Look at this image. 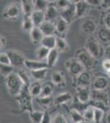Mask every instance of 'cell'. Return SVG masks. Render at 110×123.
Here are the masks:
<instances>
[{
	"label": "cell",
	"mask_w": 110,
	"mask_h": 123,
	"mask_svg": "<svg viewBox=\"0 0 110 123\" xmlns=\"http://www.w3.org/2000/svg\"><path fill=\"white\" fill-rule=\"evenodd\" d=\"M5 82L8 93L12 96L16 98L19 96L25 87L17 72H13L9 76H7L5 79Z\"/></svg>",
	"instance_id": "1"
},
{
	"label": "cell",
	"mask_w": 110,
	"mask_h": 123,
	"mask_svg": "<svg viewBox=\"0 0 110 123\" xmlns=\"http://www.w3.org/2000/svg\"><path fill=\"white\" fill-rule=\"evenodd\" d=\"M75 57L81 62V63L83 65V67H85V69L86 71H91L98 64L97 59L92 56L85 48L78 49L77 53H76Z\"/></svg>",
	"instance_id": "2"
},
{
	"label": "cell",
	"mask_w": 110,
	"mask_h": 123,
	"mask_svg": "<svg viewBox=\"0 0 110 123\" xmlns=\"http://www.w3.org/2000/svg\"><path fill=\"white\" fill-rule=\"evenodd\" d=\"M17 100L21 112H27L29 114L30 112L34 111L33 97L30 94L29 89L26 88V87H24L23 88L21 93L17 98Z\"/></svg>",
	"instance_id": "3"
},
{
	"label": "cell",
	"mask_w": 110,
	"mask_h": 123,
	"mask_svg": "<svg viewBox=\"0 0 110 123\" xmlns=\"http://www.w3.org/2000/svg\"><path fill=\"white\" fill-rule=\"evenodd\" d=\"M84 48L97 60L104 56L105 48L99 42L96 38L90 37L89 39H87Z\"/></svg>",
	"instance_id": "4"
},
{
	"label": "cell",
	"mask_w": 110,
	"mask_h": 123,
	"mask_svg": "<svg viewBox=\"0 0 110 123\" xmlns=\"http://www.w3.org/2000/svg\"><path fill=\"white\" fill-rule=\"evenodd\" d=\"M64 66L68 74L72 76V78H75V77L79 76L80 74H81L83 71H86L85 67H83V65L81 63V62L77 58H76L75 57L66 60Z\"/></svg>",
	"instance_id": "5"
},
{
	"label": "cell",
	"mask_w": 110,
	"mask_h": 123,
	"mask_svg": "<svg viewBox=\"0 0 110 123\" xmlns=\"http://www.w3.org/2000/svg\"><path fill=\"white\" fill-rule=\"evenodd\" d=\"M92 74L90 71H85L79 76L73 78V86L75 88H91L92 84Z\"/></svg>",
	"instance_id": "6"
},
{
	"label": "cell",
	"mask_w": 110,
	"mask_h": 123,
	"mask_svg": "<svg viewBox=\"0 0 110 123\" xmlns=\"http://www.w3.org/2000/svg\"><path fill=\"white\" fill-rule=\"evenodd\" d=\"M21 7H19L16 3H11L5 7L3 12V17L7 20L14 21L19 17L21 13Z\"/></svg>",
	"instance_id": "7"
},
{
	"label": "cell",
	"mask_w": 110,
	"mask_h": 123,
	"mask_svg": "<svg viewBox=\"0 0 110 123\" xmlns=\"http://www.w3.org/2000/svg\"><path fill=\"white\" fill-rule=\"evenodd\" d=\"M110 81L109 77L105 75H98L92 80L91 89L96 90H106L109 86Z\"/></svg>",
	"instance_id": "8"
},
{
	"label": "cell",
	"mask_w": 110,
	"mask_h": 123,
	"mask_svg": "<svg viewBox=\"0 0 110 123\" xmlns=\"http://www.w3.org/2000/svg\"><path fill=\"white\" fill-rule=\"evenodd\" d=\"M75 4L76 8V19L82 18L85 17L89 12L91 6L87 3L86 0H77V1H71Z\"/></svg>",
	"instance_id": "9"
},
{
	"label": "cell",
	"mask_w": 110,
	"mask_h": 123,
	"mask_svg": "<svg viewBox=\"0 0 110 123\" xmlns=\"http://www.w3.org/2000/svg\"><path fill=\"white\" fill-rule=\"evenodd\" d=\"M6 53L8 55L12 66H13L14 67L24 66V63H25V61L26 58H25L24 55L21 52L15 50V49H9Z\"/></svg>",
	"instance_id": "10"
},
{
	"label": "cell",
	"mask_w": 110,
	"mask_h": 123,
	"mask_svg": "<svg viewBox=\"0 0 110 123\" xmlns=\"http://www.w3.org/2000/svg\"><path fill=\"white\" fill-rule=\"evenodd\" d=\"M45 21H50V22L55 23V21L60 17V12L55 5L54 2H50L47 10L45 12Z\"/></svg>",
	"instance_id": "11"
},
{
	"label": "cell",
	"mask_w": 110,
	"mask_h": 123,
	"mask_svg": "<svg viewBox=\"0 0 110 123\" xmlns=\"http://www.w3.org/2000/svg\"><path fill=\"white\" fill-rule=\"evenodd\" d=\"M70 24L66 21L64 19L59 17L57 21H55V30H56V36L64 38L67 35V31L69 30Z\"/></svg>",
	"instance_id": "12"
},
{
	"label": "cell",
	"mask_w": 110,
	"mask_h": 123,
	"mask_svg": "<svg viewBox=\"0 0 110 123\" xmlns=\"http://www.w3.org/2000/svg\"><path fill=\"white\" fill-rule=\"evenodd\" d=\"M76 90V98L83 104H89L91 100V89L77 87Z\"/></svg>",
	"instance_id": "13"
},
{
	"label": "cell",
	"mask_w": 110,
	"mask_h": 123,
	"mask_svg": "<svg viewBox=\"0 0 110 123\" xmlns=\"http://www.w3.org/2000/svg\"><path fill=\"white\" fill-rule=\"evenodd\" d=\"M99 42L104 47H108L110 45V30L105 26L100 27L97 31V38Z\"/></svg>",
	"instance_id": "14"
},
{
	"label": "cell",
	"mask_w": 110,
	"mask_h": 123,
	"mask_svg": "<svg viewBox=\"0 0 110 123\" xmlns=\"http://www.w3.org/2000/svg\"><path fill=\"white\" fill-rule=\"evenodd\" d=\"M91 100L103 103L109 107V95L105 90H96L91 89Z\"/></svg>",
	"instance_id": "15"
},
{
	"label": "cell",
	"mask_w": 110,
	"mask_h": 123,
	"mask_svg": "<svg viewBox=\"0 0 110 123\" xmlns=\"http://www.w3.org/2000/svg\"><path fill=\"white\" fill-rule=\"evenodd\" d=\"M97 25L96 22L92 18L87 17L82 21L81 25V31L86 35H92L96 31Z\"/></svg>",
	"instance_id": "16"
},
{
	"label": "cell",
	"mask_w": 110,
	"mask_h": 123,
	"mask_svg": "<svg viewBox=\"0 0 110 123\" xmlns=\"http://www.w3.org/2000/svg\"><path fill=\"white\" fill-rule=\"evenodd\" d=\"M24 66L30 71L40 70V69L44 68H49L46 62H41L39 60H31V59H26Z\"/></svg>",
	"instance_id": "17"
},
{
	"label": "cell",
	"mask_w": 110,
	"mask_h": 123,
	"mask_svg": "<svg viewBox=\"0 0 110 123\" xmlns=\"http://www.w3.org/2000/svg\"><path fill=\"white\" fill-rule=\"evenodd\" d=\"M60 17L64 19L66 21H67L69 24H71L74 20H76L75 4L71 3L68 7H67V8L63 10V11H60Z\"/></svg>",
	"instance_id": "18"
},
{
	"label": "cell",
	"mask_w": 110,
	"mask_h": 123,
	"mask_svg": "<svg viewBox=\"0 0 110 123\" xmlns=\"http://www.w3.org/2000/svg\"><path fill=\"white\" fill-rule=\"evenodd\" d=\"M51 82L55 86L64 87L66 85L65 74L62 71H54L51 75Z\"/></svg>",
	"instance_id": "19"
},
{
	"label": "cell",
	"mask_w": 110,
	"mask_h": 123,
	"mask_svg": "<svg viewBox=\"0 0 110 123\" xmlns=\"http://www.w3.org/2000/svg\"><path fill=\"white\" fill-rule=\"evenodd\" d=\"M73 100L74 98L71 93L63 92L58 94L54 98V104L57 106H62V105H65L71 102H73Z\"/></svg>",
	"instance_id": "20"
},
{
	"label": "cell",
	"mask_w": 110,
	"mask_h": 123,
	"mask_svg": "<svg viewBox=\"0 0 110 123\" xmlns=\"http://www.w3.org/2000/svg\"><path fill=\"white\" fill-rule=\"evenodd\" d=\"M39 29L44 34L45 36H49V35H56L55 30V23L50 22V21H45L39 26Z\"/></svg>",
	"instance_id": "21"
},
{
	"label": "cell",
	"mask_w": 110,
	"mask_h": 123,
	"mask_svg": "<svg viewBox=\"0 0 110 123\" xmlns=\"http://www.w3.org/2000/svg\"><path fill=\"white\" fill-rule=\"evenodd\" d=\"M29 34H30V38H31V42H32L34 44L41 43L44 37H45V35L42 33L39 27H36V26L34 27L33 30Z\"/></svg>",
	"instance_id": "22"
},
{
	"label": "cell",
	"mask_w": 110,
	"mask_h": 123,
	"mask_svg": "<svg viewBox=\"0 0 110 123\" xmlns=\"http://www.w3.org/2000/svg\"><path fill=\"white\" fill-rule=\"evenodd\" d=\"M21 8L24 16H31V14L35 12L33 1H31V0L21 1Z\"/></svg>",
	"instance_id": "23"
},
{
	"label": "cell",
	"mask_w": 110,
	"mask_h": 123,
	"mask_svg": "<svg viewBox=\"0 0 110 123\" xmlns=\"http://www.w3.org/2000/svg\"><path fill=\"white\" fill-rule=\"evenodd\" d=\"M59 53H60L56 49L50 50V52L49 53V56H48L47 59H46V63H47L49 68L54 67L58 60Z\"/></svg>",
	"instance_id": "24"
},
{
	"label": "cell",
	"mask_w": 110,
	"mask_h": 123,
	"mask_svg": "<svg viewBox=\"0 0 110 123\" xmlns=\"http://www.w3.org/2000/svg\"><path fill=\"white\" fill-rule=\"evenodd\" d=\"M54 86L55 85L52 82H47L42 85V91L39 97L40 98L52 97V94H53V91H54Z\"/></svg>",
	"instance_id": "25"
},
{
	"label": "cell",
	"mask_w": 110,
	"mask_h": 123,
	"mask_svg": "<svg viewBox=\"0 0 110 123\" xmlns=\"http://www.w3.org/2000/svg\"><path fill=\"white\" fill-rule=\"evenodd\" d=\"M31 18L33 20V22L35 26L39 27L45 21V12L35 11L31 14Z\"/></svg>",
	"instance_id": "26"
},
{
	"label": "cell",
	"mask_w": 110,
	"mask_h": 123,
	"mask_svg": "<svg viewBox=\"0 0 110 123\" xmlns=\"http://www.w3.org/2000/svg\"><path fill=\"white\" fill-rule=\"evenodd\" d=\"M56 42H57V36L56 35H49V36L44 37L40 44L42 46L52 50L56 48Z\"/></svg>",
	"instance_id": "27"
},
{
	"label": "cell",
	"mask_w": 110,
	"mask_h": 123,
	"mask_svg": "<svg viewBox=\"0 0 110 123\" xmlns=\"http://www.w3.org/2000/svg\"><path fill=\"white\" fill-rule=\"evenodd\" d=\"M49 52H50V49L40 45L35 50V57H36L37 60L45 62V60H46L48 56H49Z\"/></svg>",
	"instance_id": "28"
},
{
	"label": "cell",
	"mask_w": 110,
	"mask_h": 123,
	"mask_svg": "<svg viewBox=\"0 0 110 123\" xmlns=\"http://www.w3.org/2000/svg\"><path fill=\"white\" fill-rule=\"evenodd\" d=\"M35 99L39 106L45 109V111H47L48 108H49L51 106H53L54 104V98H53L52 97H49V98H40V97H38V98H35Z\"/></svg>",
	"instance_id": "29"
},
{
	"label": "cell",
	"mask_w": 110,
	"mask_h": 123,
	"mask_svg": "<svg viewBox=\"0 0 110 123\" xmlns=\"http://www.w3.org/2000/svg\"><path fill=\"white\" fill-rule=\"evenodd\" d=\"M41 91H42V85L40 84V82H38V81H35V82L32 83L29 88V92L31 96L33 97V98H36L40 96Z\"/></svg>",
	"instance_id": "30"
},
{
	"label": "cell",
	"mask_w": 110,
	"mask_h": 123,
	"mask_svg": "<svg viewBox=\"0 0 110 123\" xmlns=\"http://www.w3.org/2000/svg\"><path fill=\"white\" fill-rule=\"evenodd\" d=\"M21 27L26 32H31L35 27L33 20L31 18V16H24L21 22Z\"/></svg>",
	"instance_id": "31"
},
{
	"label": "cell",
	"mask_w": 110,
	"mask_h": 123,
	"mask_svg": "<svg viewBox=\"0 0 110 123\" xmlns=\"http://www.w3.org/2000/svg\"><path fill=\"white\" fill-rule=\"evenodd\" d=\"M48 70H49V68H44V69H40V70L31 71V75L35 81L39 82V81L44 80L46 78Z\"/></svg>",
	"instance_id": "32"
},
{
	"label": "cell",
	"mask_w": 110,
	"mask_h": 123,
	"mask_svg": "<svg viewBox=\"0 0 110 123\" xmlns=\"http://www.w3.org/2000/svg\"><path fill=\"white\" fill-rule=\"evenodd\" d=\"M56 49L59 53H63L69 50V44L64 38L57 36V42H56Z\"/></svg>",
	"instance_id": "33"
},
{
	"label": "cell",
	"mask_w": 110,
	"mask_h": 123,
	"mask_svg": "<svg viewBox=\"0 0 110 123\" xmlns=\"http://www.w3.org/2000/svg\"><path fill=\"white\" fill-rule=\"evenodd\" d=\"M45 111L34 110L29 113V117L33 123H41L42 119L45 116Z\"/></svg>",
	"instance_id": "34"
},
{
	"label": "cell",
	"mask_w": 110,
	"mask_h": 123,
	"mask_svg": "<svg viewBox=\"0 0 110 123\" xmlns=\"http://www.w3.org/2000/svg\"><path fill=\"white\" fill-rule=\"evenodd\" d=\"M83 117L85 122L88 123H94V117H95V108L92 106H90L83 112Z\"/></svg>",
	"instance_id": "35"
},
{
	"label": "cell",
	"mask_w": 110,
	"mask_h": 123,
	"mask_svg": "<svg viewBox=\"0 0 110 123\" xmlns=\"http://www.w3.org/2000/svg\"><path fill=\"white\" fill-rule=\"evenodd\" d=\"M35 11H40L45 12L47 10L49 5L50 4V1H46V0H33Z\"/></svg>",
	"instance_id": "36"
},
{
	"label": "cell",
	"mask_w": 110,
	"mask_h": 123,
	"mask_svg": "<svg viewBox=\"0 0 110 123\" xmlns=\"http://www.w3.org/2000/svg\"><path fill=\"white\" fill-rule=\"evenodd\" d=\"M70 116H71V119L73 123H81L85 122L82 113L78 112L77 110H75V109L70 110Z\"/></svg>",
	"instance_id": "37"
},
{
	"label": "cell",
	"mask_w": 110,
	"mask_h": 123,
	"mask_svg": "<svg viewBox=\"0 0 110 123\" xmlns=\"http://www.w3.org/2000/svg\"><path fill=\"white\" fill-rule=\"evenodd\" d=\"M17 75H18V76L20 77V79H21V80L22 81L24 86L29 89L31 85V80H30L29 76H28V74L26 73V71L24 70H20L17 71Z\"/></svg>",
	"instance_id": "38"
},
{
	"label": "cell",
	"mask_w": 110,
	"mask_h": 123,
	"mask_svg": "<svg viewBox=\"0 0 110 123\" xmlns=\"http://www.w3.org/2000/svg\"><path fill=\"white\" fill-rule=\"evenodd\" d=\"M14 72V67L12 65H0V73L1 76L6 79Z\"/></svg>",
	"instance_id": "39"
},
{
	"label": "cell",
	"mask_w": 110,
	"mask_h": 123,
	"mask_svg": "<svg viewBox=\"0 0 110 123\" xmlns=\"http://www.w3.org/2000/svg\"><path fill=\"white\" fill-rule=\"evenodd\" d=\"M88 107H89V104H83V103L80 102L76 97L74 98V100L72 103V108L71 109H75V110H77L78 112L83 113V112L88 108Z\"/></svg>",
	"instance_id": "40"
},
{
	"label": "cell",
	"mask_w": 110,
	"mask_h": 123,
	"mask_svg": "<svg viewBox=\"0 0 110 123\" xmlns=\"http://www.w3.org/2000/svg\"><path fill=\"white\" fill-rule=\"evenodd\" d=\"M106 112L104 111L99 108H95V117H94V123H101L103 119H104Z\"/></svg>",
	"instance_id": "41"
},
{
	"label": "cell",
	"mask_w": 110,
	"mask_h": 123,
	"mask_svg": "<svg viewBox=\"0 0 110 123\" xmlns=\"http://www.w3.org/2000/svg\"><path fill=\"white\" fill-rule=\"evenodd\" d=\"M71 1H69V0H58V1H55V5L58 7V9L59 10V12L68 7L71 5Z\"/></svg>",
	"instance_id": "42"
},
{
	"label": "cell",
	"mask_w": 110,
	"mask_h": 123,
	"mask_svg": "<svg viewBox=\"0 0 110 123\" xmlns=\"http://www.w3.org/2000/svg\"><path fill=\"white\" fill-rule=\"evenodd\" d=\"M0 65H12L8 55L6 52H1L0 53Z\"/></svg>",
	"instance_id": "43"
},
{
	"label": "cell",
	"mask_w": 110,
	"mask_h": 123,
	"mask_svg": "<svg viewBox=\"0 0 110 123\" xmlns=\"http://www.w3.org/2000/svg\"><path fill=\"white\" fill-rule=\"evenodd\" d=\"M52 123H68V122H67V118L65 117L64 115L62 113H58L53 118V122Z\"/></svg>",
	"instance_id": "44"
},
{
	"label": "cell",
	"mask_w": 110,
	"mask_h": 123,
	"mask_svg": "<svg viewBox=\"0 0 110 123\" xmlns=\"http://www.w3.org/2000/svg\"><path fill=\"white\" fill-rule=\"evenodd\" d=\"M103 24L104 26L107 27L110 30V12H106L103 17Z\"/></svg>",
	"instance_id": "45"
},
{
	"label": "cell",
	"mask_w": 110,
	"mask_h": 123,
	"mask_svg": "<svg viewBox=\"0 0 110 123\" xmlns=\"http://www.w3.org/2000/svg\"><path fill=\"white\" fill-rule=\"evenodd\" d=\"M102 68L104 70L105 72H108L110 70V59L109 58H104L102 61Z\"/></svg>",
	"instance_id": "46"
},
{
	"label": "cell",
	"mask_w": 110,
	"mask_h": 123,
	"mask_svg": "<svg viewBox=\"0 0 110 123\" xmlns=\"http://www.w3.org/2000/svg\"><path fill=\"white\" fill-rule=\"evenodd\" d=\"M86 2L91 7H99V6L101 7L103 3V1L101 0H86Z\"/></svg>",
	"instance_id": "47"
},
{
	"label": "cell",
	"mask_w": 110,
	"mask_h": 123,
	"mask_svg": "<svg viewBox=\"0 0 110 123\" xmlns=\"http://www.w3.org/2000/svg\"><path fill=\"white\" fill-rule=\"evenodd\" d=\"M53 122V119L51 118L50 114L48 112V111L45 112V116H44L43 119H42L41 123H52Z\"/></svg>",
	"instance_id": "48"
},
{
	"label": "cell",
	"mask_w": 110,
	"mask_h": 123,
	"mask_svg": "<svg viewBox=\"0 0 110 123\" xmlns=\"http://www.w3.org/2000/svg\"><path fill=\"white\" fill-rule=\"evenodd\" d=\"M101 7L107 12H110V0H104L103 1Z\"/></svg>",
	"instance_id": "49"
},
{
	"label": "cell",
	"mask_w": 110,
	"mask_h": 123,
	"mask_svg": "<svg viewBox=\"0 0 110 123\" xmlns=\"http://www.w3.org/2000/svg\"><path fill=\"white\" fill-rule=\"evenodd\" d=\"M6 44H7V39L4 36H3V35H1V37H0V47H1V49H3Z\"/></svg>",
	"instance_id": "50"
},
{
	"label": "cell",
	"mask_w": 110,
	"mask_h": 123,
	"mask_svg": "<svg viewBox=\"0 0 110 123\" xmlns=\"http://www.w3.org/2000/svg\"><path fill=\"white\" fill-rule=\"evenodd\" d=\"M104 122L105 123H110V108L109 109V111H108V112L105 113Z\"/></svg>",
	"instance_id": "51"
},
{
	"label": "cell",
	"mask_w": 110,
	"mask_h": 123,
	"mask_svg": "<svg viewBox=\"0 0 110 123\" xmlns=\"http://www.w3.org/2000/svg\"><path fill=\"white\" fill-rule=\"evenodd\" d=\"M104 56L106 57V58L110 59V45H109V46H108V47H105Z\"/></svg>",
	"instance_id": "52"
},
{
	"label": "cell",
	"mask_w": 110,
	"mask_h": 123,
	"mask_svg": "<svg viewBox=\"0 0 110 123\" xmlns=\"http://www.w3.org/2000/svg\"><path fill=\"white\" fill-rule=\"evenodd\" d=\"M106 76L109 77V78H110V70L108 71V72H106Z\"/></svg>",
	"instance_id": "53"
},
{
	"label": "cell",
	"mask_w": 110,
	"mask_h": 123,
	"mask_svg": "<svg viewBox=\"0 0 110 123\" xmlns=\"http://www.w3.org/2000/svg\"><path fill=\"white\" fill-rule=\"evenodd\" d=\"M81 123H88V122H81Z\"/></svg>",
	"instance_id": "54"
}]
</instances>
